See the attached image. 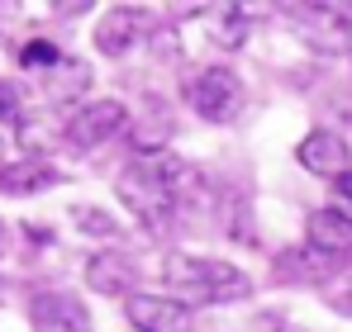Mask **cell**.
Segmentation results:
<instances>
[{
	"label": "cell",
	"instance_id": "6da1fadb",
	"mask_svg": "<svg viewBox=\"0 0 352 332\" xmlns=\"http://www.w3.org/2000/svg\"><path fill=\"white\" fill-rule=\"evenodd\" d=\"M162 276H167L172 299H181L186 309H195V304H234V299H248L252 294L248 271H238L229 261H214V257L172 252L167 266H162Z\"/></svg>",
	"mask_w": 352,
	"mask_h": 332
},
{
	"label": "cell",
	"instance_id": "7a4b0ae2",
	"mask_svg": "<svg viewBox=\"0 0 352 332\" xmlns=\"http://www.w3.org/2000/svg\"><path fill=\"white\" fill-rule=\"evenodd\" d=\"M119 200H124V209L143 223L148 233H172L176 209H181V204H176V195L143 162H133L124 176H119Z\"/></svg>",
	"mask_w": 352,
	"mask_h": 332
},
{
	"label": "cell",
	"instance_id": "3957f363",
	"mask_svg": "<svg viewBox=\"0 0 352 332\" xmlns=\"http://www.w3.org/2000/svg\"><path fill=\"white\" fill-rule=\"evenodd\" d=\"M291 29L305 48L324 57L352 48V14H343V5H291Z\"/></svg>",
	"mask_w": 352,
	"mask_h": 332
},
{
	"label": "cell",
	"instance_id": "277c9868",
	"mask_svg": "<svg viewBox=\"0 0 352 332\" xmlns=\"http://www.w3.org/2000/svg\"><path fill=\"white\" fill-rule=\"evenodd\" d=\"M186 100H190V110L205 123H229L238 114V105H243V86H238V76L229 67H205L186 86Z\"/></svg>",
	"mask_w": 352,
	"mask_h": 332
},
{
	"label": "cell",
	"instance_id": "5b68a950",
	"mask_svg": "<svg viewBox=\"0 0 352 332\" xmlns=\"http://www.w3.org/2000/svg\"><path fill=\"white\" fill-rule=\"evenodd\" d=\"M119 133H129V110H124L119 100H91V105H81V110L72 114L67 128H62V138H67L72 147H81V152L110 143Z\"/></svg>",
	"mask_w": 352,
	"mask_h": 332
},
{
	"label": "cell",
	"instance_id": "8992f818",
	"mask_svg": "<svg viewBox=\"0 0 352 332\" xmlns=\"http://www.w3.org/2000/svg\"><path fill=\"white\" fill-rule=\"evenodd\" d=\"M29 323H34V332H96L91 309H86L76 294H67V289H43V294H34V299H29Z\"/></svg>",
	"mask_w": 352,
	"mask_h": 332
},
{
	"label": "cell",
	"instance_id": "52a82bcc",
	"mask_svg": "<svg viewBox=\"0 0 352 332\" xmlns=\"http://www.w3.org/2000/svg\"><path fill=\"white\" fill-rule=\"evenodd\" d=\"M124 318L133 323V332H190L195 328V313L172 294H133V299H124Z\"/></svg>",
	"mask_w": 352,
	"mask_h": 332
},
{
	"label": "cell",
	"instance_id": "ba28073f",
	"mask_svg": "<svg viewBox=\"0 0 352 332\" xmlns=\"http://www.w3.org/2000/svg\"><path fill=\"white\" fill-rule=\"evenodd\" d=\"M295 162L305 166L309 176H329V180H338V176H348V171H352V152H348V143H343L333 128H314V133L300 138Z\"/></svg>",
	"mask_w": 352,
	"mask_h": 332
},
{
	"label": "cell",
	"instance_id": "9c48e42d",
	"mask_svg": "<svg viewBox=\"0 0 352 332\" xmlns=\"http://www.w3.org/2000/svg\"><path fill=\"white\" fill-rule=\"evenodd\" d=\"M86 285L96 289V294H105V299H133L138 289V261L129 257V252H96L91 261H86Z\"/></svg>",
	"mask_w": 352,
	"mask_h": 332
},
{
	"label": "cell",
	"instance_id": "30bf717a",
	"mask_svg": "<svg viewBox=\"0 0 352 332\" xmlns=\"http://www.w3.org/2000/svg\"><path fill=\"white\" fill-rule=\"evenodd\" d=\"M276 276L291 280V285H324V280L333 276L343 261L338 257H324V252H314L309 242H300V247H286V252H276Z\"/></svg>",
	"mask_w": 352,
	"mask_h": 332
},
{
	"label": "cell",
	"instance_id": "8fae6325",
	"mask_svg": "<svg viewBox=\"0 0 352 332\" xmlns=\"http://www.w3.org/2000/svg\"><path fill=\"white\" fill-rule=\"evenodd\" d=\"M305 242L314 247V252H324V257H348L352 252V223L338 214V209H314L309 223H305Z\"/></svg>",
	"mask_w": 352,
	"mask_h": 332
},
{
	"label": "cell",
	"instance_id": "7c38bea8",
	"mask_svg": "<svg viewBox=\"0 0 352 332\" xmlns=\"http://www.w3.org/2000/svg\"><path fill=\"white\" fill-rule=\"evenodd\" d=\"M133 43H138V10L119 5V10H110V14H100V24H96V48H100V53L124 57Z\"/></svg>",
	"mask_w": 352,
	"mask_h": 332
},
{
	"label": "cell",
	"instance_id": "4fadbf2b",
	"mask_svg": "<svg viewBox=\"0 0 352 332\" xmlns=\"http://www.w3.org/2000/svg\"><path fill=\"white\" fill-rule=\"evenodd\" d=\"M48 185H58V171L43 162V157H24V162L0 166V190L5 195H38Z\"/></svg>",
	"mask_w": 352,
	"mask_h": 332
},
{
	"label": "cell",
	"instance_id": "5bb4252c",
	"mask_svg": "<svg viewBox=\"0 0 352 332\" xmlns=\"http://www.w3.org/2000/svg\"><path fill=\"white\" fill-rule=\"evenodd\" d=\"M205 29L219 48H238L248 38V10L243 5H210L205 10Z\"/></svg>",
	"mask_w": 352,
	"mask_h": 332
},
{
	"label": "cell",
	"instance_id": "9a60e30c",
	"mask_svg": "<svg viewBox=\"0 0 352 332\" xmlns=\"http://www.w3.org/2000/svg\"><path fill=\"white\" fill-rule=\"evenodd\" d=\"M167 138H172V123H167L162 114H148V119L129 123V143H133L138 157H157V152H167Z\"/></svg>",
	"mask_w": 352,
	"mask_h": 332
},
{
	"label": "cell",
	"instance_id": "2e32d148",
	"mask_svg": "<svg viewBox=\"0 0 352 332\" xmlns=\"http://www.w3.org/2000/svg\"><path fill=\"white\" fill-rule=\"evenodd\" d=\"M86 81H91V67L76 62V57H62L58 67H53V81H48V100H72V95H81Z\"/></svg>",
	"mask_w": 352,
	"mask_h": 332
},
{
	"label": "cell",
	"instance_id": "e0dca14e",
	"mask_svg": "<svg viewBox=\"0 0 352 332\" xmlns=\"http://www.w3.org/2000/svg\"><path fill=\"white\" fill-rule=\"evenodd\" d=\"M72 223L81 233H91V237H119V219L105 214V209H96V204H76L72 209Z\"/></svg>",
	"mask_w": 352,
	"mask_h": 332
},
{
	"label": "cell",
	"instance_id": "ac0fdd59",
	"mask_svg": "<svg viewBox=\"0 0 352 332\" xmlns=\"http://www.w3.org/2000/svg\"><path fill=\"white\" fill-rule=\"evenodd\" d=\"M58 62H62V48H58V43H48V38H34V43L19 48V67H24V71H38V67L53 71Z\"/></svg>",
	"mask_w": 352,
	"mask_h": 332
},
{
	"label": "cell",
	"instance_id": "d6986e66",
	"mask_svg": "<svg viewBox=\"0 0 352 332\" xmlns=\"http://www.w3.org/2000/svg\"><path fill=\"white\" fill-rule=\"evenodd\" d=\"M333 200H338L333 209H338V214H343V219L352 223V171H348V176H338V180H333Z\"/></svg>",
	"mask_w": 352,
	"mask_h": 332
},
{
	"label": "cell",
	"instance_id": "ffe728a7",
	"mask_svg": "<svg viewBox=\"0 0 352 332\" xmlns=\"http://www.w3.org/2000/svg\"><path fill=\"white\" fill-rule=\"evenodd\" d=\"M0 123H19V95L5 81H0Z\"/></svg>",
	"mask_w": 352,
	"mask_h": 332
},
{
	"label": "cell",
	"instance_id": "44dd1931",
	"mask_svg": "<svg viewBox=\"0 0 352 332\" xmlns=\"http://www.w3.org/2000/svg\"><path fill=\"white\" fill-rule=\"evenodd\" d=\"M81 10H91V5H86V0H81V5H76V0H62L58 5V14H81Z\"/></svg>",
	"mask_w": 352,
	"mask_h": 332
},
{
	"label": "cell",
	"instance_id": "7402d4cb",
	"mask_svg": "<svg viewBox=\"0 0 352 332\" xmlns=\"http://www.w3.org/2000/svg\"><path fill=\"white\" fill-rule=\"evenodd\" d=\"M338 309H348V313H352V294H343V299H338Z\"/></svg>",
	"mask_w": 352,
	"mask_h": 332
},
{
	"label": "cell",
	"instance_id": "603a6c76",
	"mask_svg": "<svg viewBox=\"0 0 352 332\" xmlns=\"http://www.w3.org/2000/svg\"><path fill=\"white\" fill-rule=\"evenodd\" d=\"M5 242H10V233H5V223H0V252H5Z\"/></svg>",
	"mask_w": 352,
	"mask_h": 332
},
{
	"label": "cell",
	"instance_id": "cb8c5ba5",
	"mask_svg": "<svg viewBox=\"0 0 352 332\" xmlns=\"http://www.w3.org/2000/svg\"><path fill=\"white\" fill-rule=\"evenodd\" d=\"M0 162H5V138H0Z\"/></svg>",
	"mask_w": 352,
	"mask_h": 332
}]
</instances>
